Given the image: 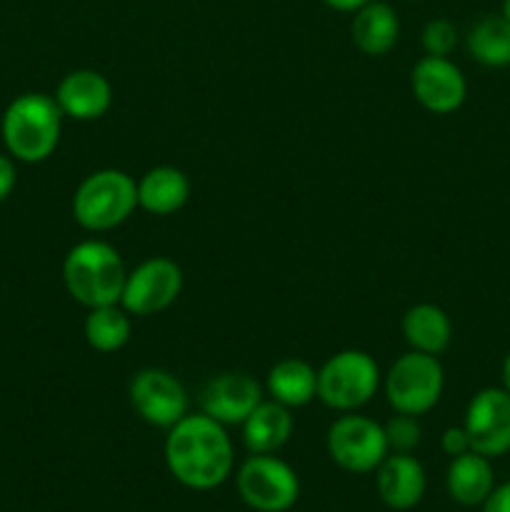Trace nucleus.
<instances>
[{"mask_svg":"<svg viewBox=\"0 0 510 512\" xmlns=\"http://www.w3.org/2000/svg\"><path fill=\"white\" fill-rule=\"evenodd\" d=\"M165 465L190 490H215L233 475L235 455L228 428L205 413H188L168 428Z\"/></svg>","mask_w":510,"mask_h":512,"instance_id":"1","label":"nucleus"},{"mask_svg":"<svg viewBox=\"0 0 510 512\" xmlns=\"http://www.w3.org/2000/svg\"><path fill=\"white\" fill-rule=\"evenodd\" d=\"M63 110L53 95L25 93L5 108L3 143L10 158L20 163H43L55 153L63 133Z\"/></svg>","mask_w":510,"mask_h":512,"instance_id":"2","label":"nucleus"},{"mask_svg":"<svg viewBox=\"0 0 510 512\" xmlns=\"http://www.w3.org/2000/svg\"><path fill=\"white\" fill-rule=\"evenodd\" d=\"M125 268L118 250L105 240H83L73 245L63 260V283L70 298L83 308L115 305L123 298Z\"/></svg>","mask_w":510,"mask_h":512,"instance_id":"3","label":"nucleus"},{"mask_svg":"<svg viewBox=\"0 0 510 512\" xmlns=\"http://www.w3.org/2000/svg\"><path fill=\"white\" fill-rule=\"evenodd\" d=\"M138 208V183L125 170L103 168L83 178L73 195V218L88 233L120 228Z\"/></svg>","mask_w":510,"mask_h":512,"instance_id":"4","label":"nucleus"},{"mask_svg":"<svg viewBox=\"0 0 510 512\" xmlns=\"http://www.w3.org/2000/svg\"><path fill=\"white\" fill-rule=\"evenodd\" d=\"M383 373L365 350H340L318 368V400L338 413H358L375 398Z\"/></svg>","mask_w":510,"mask_h":512,"instance_id":"5","label":"nucleus"},{"mask_svg":"<svg viewBox=\"0 0 510 512\" xmlns=\"http://www.w3.org/2000/svg\"><path fill=\"white\" fill-rule=\"evenodd\" d=\"M445 390V370L438 355L408 350L400 355L383 375V393L395 413L420 415L430 413L440 403Z\"/></svg>","mask_w":510,"mask_h":512,"instance_id":"6","label":"nucleus"},{"mask_svg":"<svg viewBox=\"0 0 510 512\" xmlns=\"http://www.w3.org/2000/svg\"><path fill=\"white\" fill-rule=\"evenodd\" d=\"M325 448L340 470L353 475L375 473L390 453L383 425L358 413H343L330 423Z\"/></svg>","mask_w":510,"mask_h":512,"instance_id":"7","label":"nucleus"},{"mask_svg":"<svg viewBox=\"0 0 510 512\" xmlns=\"http://www.w3.org/2000/svg\"><path fill=\"white\" fill-rule=\"evenodd\" d=\"M243 503L255 512H285L300 495L295 470L278 455H250L235 475Z\"/></svg>","mask_w":510,"mask_h":512,"instance_id":"8","label":"nucleus"},{"mask_svg":"<svg viewBox=\"0 0 510 512\" xmlns=\"http://www.w3.org/2000/svg\"><path fill=\"white\" fill-rule=\"evenodd\" d=\"M180 290H183L180 265L165 255H155L128 270L120 305L135 318H150L168 310L178 300Z\"/></svg>","mask_w":510,"mask_h":512,"instance_id":"9","label":"nucleus"},{"mask_svg":"<svg viewBox=\"0 0 510 512\" xmlns=\"http://www.w3.org/2000/svg\"><path fill=\"white\" fill-rule=\"evenodd\" d=\"M128 400L135 415L155 428H173L188 415V390L163 368H143L128 385Z\"/></svg>","mask_w":510,"mask_h":512,"instance_id":"10","label":"nucleus"},{"mask_svg":"<svg viewBox=\"0 0 510 512\" xmlns=\"http://www.w3.org/2000/svg\"><path fill=\"white\" fill-rule=\"evenodd\" d=\"M465 433L470 450L485 458L510 453V393L505 388H483L465 408Z\"/></svg>","mask_w":510,"mask_h":512,"instance_id":"11","label":"nucleus"},{"mask_svg":"<svg viewBox=\"0 0 510 512\" xmlns=\"http://www.w3.org/2000/svg\"><path fill=\"white\" fill-rule=\"evenodd\" d=\"M200 413L218 420L220 425H243L248 415L263 403V388L248 373L228 370L218 373L200 388Z\"/></svg>","mask_w":510,"mask_h":512,"instance_id":"12","label":"nucleus"},{"mask_svg":"<svg viewBox=\"0 0 510 512\" xmlns=\"http://www.w3.org/2000/svg\"><path fill=\"white\" fill-rule=\"evenodd\" d=\"M410 88L415 100L435 115L455 113L468 98V80L463 70L450 58H435V55H425L415 63L410 73Z\"/></svg>","mask_w":510,"mask_h":512,"instance_id":"13","label":"nucleus"},{"mask_svg":"<svg viewBox=\"0 0 510 512\" xmlns=\"http://www.w3.org/2000/svg\"><path fill=\"white\" fill-rule=\"evenodd\" d=\"M55 103L63 110L65 118H73L78 123L103 118L113 105V85L103 73L93 68L70 70L55 90Z\"/></svg>","mask_w":510,"mask_h":512,"instance_id":"14","label":"nucleus"},{"mask_svg":"<svg viewBox=\"0 0 510 512\" xmlns=\"http://www.w3.org/2000/svg\"><path fill=\"white\" fill-rule=\"evenodd\" d=\"M425 485V470L413 453H388L375 470V490L390 510H413L423 500Z\"/></svg>","mask_w":510,"mask_h":512,"instance_id":"15","label":"nucleus"},{"mask_svg":"<svg viewBox=\"0 0 510 512\" xmlns=\"http://www.w3.org/2000/svg\"><path fill=\"white\" fill-rule=\"evenodd\" d=\"M350 38L363 55H370V58L388 55L400 38V20L393 5L373 0L355 10L353 23H350Z\"/></svg>","mask_w":510,"mask_h":512,"instance_id":"16","label":"nucleus"},{"mask_svg":"<svg viewBox=\"0 0 510 512\" xmlns=\"http://www.w3.org/2000/svg\"><path fill=\"white\" fill-rule=\"evenodd\" d=\"M240 428L250 455H275L293 438L295 420L290 408L275 400H263Z\"/></svg>","mask_w":510,"mask_h":512,"instance_id":"17","label":"nucleus"},{"mask_svg":"<svg viewBox=\"0 0 510 512\" xmlns=\"http://www.w3.org/2000/svg\"><path fill=\"white\" fill-rule=\"evenodd\" d=\"M445 488H448L450 498L463 505V508L483 505L490 490L495 488L490 458L473 453V450L458 455V458H450L448 473H445Z\"/></svg>","mask_w":510,"mask_h":512,"instance_id":"18","label":"nucleus"},{"mask_svg":"<svg viewBox=\"0 0 510 512\" xmlns=\"http://www.w3.org/2000/svg\"><path fill=\"white\" fill-rule=\"evenodd\" d=\"M190 198L188 175L173 165L150 168L138 180V208L150 215H175Z\"/></svg>","mask_w":510,"mask_h":512,"instance_id":"19","label":"nucleus"},{"mask_svg":"<svg viewBox=\"0 0 510 512\" xmlns=\"http://www.w3.org/2000/svg\"><path fill=\"white\" fill-rule=\"evenodd\" d=\"M265 390L285 408H305L318 398V370L300 358H283L268 370Z\"/></svg>","mask_w":510,"mask_h":512,"instance_id":"20","label":"nucleus"},{"mask_svg":"<svg viewBox=\"0 0 510 512\" xmlns=\"http://www.w3.org/2000/svg\"><path fill=\"white\" fill-rule=\"evenodd\" d=\"M400 328L410 350L418 353L440 355L450 348L453 340V323L448 313L435 303H418L405 310Z\"/></svg>","mask_w":510,"mask_h":512,"instance_id":"21","label":"nucleus"},{"mask_svg":"<svg viewBox=\"0 0 510 512\" xmlns=\"http://www.w3.org/2000/svg\"><path fill=\"white\" fill-rule=\"evenodd\" d=\"M465 45L475 63L485 68H503L510 65V20L500 15H483L470 25Z\"/></svg>","mask_w":510,"mask_h":512,"instance_id":"22","label":"nucleus"},{"mask_svg":"<svg viewBox=\"0 0 510 512\" xmlns=\"http://www.w3.org/2000/svg\"><path fill=\"white\" fill-rule=\"evenodd\" d=\"M133 315L120 303L90 308L85 315V340L98 353H118L133 333Z\"/></svg>","mask_w":510,"mask_h":512,"instance_id":"23","label":"nucleus"},{"mask_svg":"<svg viewBox=\"0 0 510 512\" xmlns=\"http://www.w3.org/2000/svg\"><path fill=\"white\" fill-rule=\"evenodd\" d=\"M383 428L390 453H413L420 445V440H423V428H420L415 415L395 413Z\"/></svg>","mask_w":510,"mask_h":512,"instance_id":"24","label":"nucleus"},{"mask_svg":"<svg viewBox=\"0 0 510 512\" xmlns=\"http://www.w3.org/2000/svg\"><path fill=\"white\" fill-rule=\"evenodd\" d=\"M458 40V28H455L453 20L448 18L428 20L423 33H420V43H423L425 55H435V58H448V55L458 48Z\"/></svg>","mask_w":510,"mask_h":512,"instance_id":"25","label":"nucleus"},{"mask_svg":"<svg viewBox=\"0 0 510 512\" xmlns=\"http://www.w3.org/2000/svg\"><path fill=\"white\" fill-rule=\"evenodd\" d=\"M440 448H443V453L448 455V458H458V455L468 453L470 438H468V433H465L463 425H460V428L445 430V433L440 435Z\"/></svg>","mask_w":510,"mask_h":512,"instance_id":"26","label":"nucleus"},{"mask_svg":"<svg viewBox=\"0 0 510 512\" xmlns=\"http://www.w3.org/2000/svg\"><path fill=\"white\" fill-rule=\"evenodd\" d=\"M15 183H18V170H15L13 158L0 153V203L13 193Z\"/></svg>","mask_w":510,"mask_h":512,"instance_id":"27","label":"nucleus"},{"mask_svg":"<svg viewBox=\"0 0 510 512\" xmlns=\"http://www.w3.org/2000/svg\"><path fill=\"white\" fill-rule=\"evenodd\" d=\"M483 512H510V480L490 490L483 503Z\"/></svg>","mask_w":510,"mask_h":512,"instance_id":"28","label":"nucleus"},{"mask_svg":"<svg viewBox=\"0 0 510 512\" xmlns=\"http://www.w3.org/2000/svg\"><path fill=\"white\" fill-rule=\"evenodd\" d=\"M328 8L333 10H340V13H355V10H360L363 5L373 3V0H323Z\"/></svg>","mask_w":510,"mask_h":512,"instance_id":"29","label":"nucleus"},{"mask_svg":"<svg viewBox=\"0 0 510 512\" xmlns=\"http://www.w3.org/2000/svg\"><path fill=\"white\" fill-rule=\"evenodd\" d=\"M503 388L510 393V353L503 360Z\"/></svg>","mask_w":510,"mask_h":512,"instance_id":"30","label":"nucleus"},{"mask_svg":"<svg viewBox=\"0 0 510 512\" xmlns=\"http://www.w3.org/2000/svg\"><path fill=\"white\" fill-rule=\"evenodd\" d=\"M503 15L510 20V0H503Z\"/></svg>","mask_w":510,"mask_h":512,"instance_id":"31","label":"nucleus"}]
</instances>
